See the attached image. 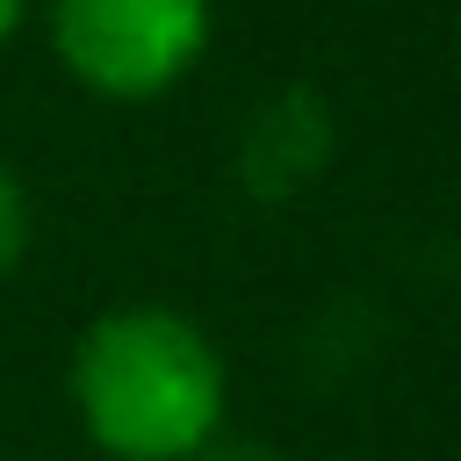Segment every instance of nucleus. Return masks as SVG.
I'll return each mask as SVG.
<instances>
[{"label":"nucleus","mask_w":461,"mask_h":461,"mask_svg":"<svg viewBox=\"0 0 461 461\" xmlns=\"http://www.w3.org/2000/svg\"><path fill=\"white\" fill-rule=\"evenodd\" d=\"M72 418L108 461H194L230 425V367L173 303H115L72 339Z\"/></svg>","instance_id":"f257e3e1"},{"label":"nucleus","mask_w":461,"mask_h":461,"mask_svg":"<svg viewBox=\"0 0 461 461\" xmlns=\"http://www.w3.org/2000/svg\"><path fill=\"white\" fill-rule=\"evenodd\" d=\"M216 29V0H43V36L58 65L94 101H158L173 94Z\"/></svg>","instance_id":"f03ea898"},{"label":"nucleus","mask_w":461,"mask_h":461,"mask_svg":"<svg viewBox=\"0 0 461 461\" xmlns=\"http://www.w3.org/2000/svg\"><path fill=\"white\" fill-rule=\"evenodd\" d=\"M331 166V108L317 86H274L238 130V187L252 202H295Z\"/></svg>","instance_id":"7ed1b4c3"},{"label":"nucleus","mask_w":461,"mask_h":461,"mask_svg":"<svg viewBox=\"0 0 461 461\" xmlns=\"http://www.w3.org/2000/svg\"><path fill=\"white\" fill-rule=\"evenodd\" d=\"M22 252H29V194H22V180L0 166V281L22 267Z\"/></svg>","instance_id":"20e7f679"},{"label":"nucleus","mask_w":461,"mask_h":461,"mask_svg":"<svg viewBox=\"0 0 461 461\" xmlns=\"http://www.w3.org/2000/svg\"><path fill=\"white\" fill-rule=\"evenodd\" d=\"M194 461H281V454H274L267 439H252V432H230V425H223V432H216Z\"/></svg>","instance_id":"39448f33"},{"label":"nucleus","mask_w":461,"mask_h":461,"mask_svg":"<svg viewBox=\"0 0 461 461\" xmlns=\"http://www.w3.org/2000/svg\"><path fill=\"white\" fill-rule=\"evenodd\" d=\"M22 14H29V0H0V50L14 43V29H22Z\"/></svg>","instance_id":"423d86ee"}]
</instances>
